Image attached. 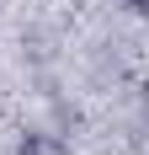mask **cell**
I'll use <instances>...</instances> for the list:
<instances>
[{"instance_id": "1", "label": "cell", "mask_w": 149, "mask_h": 155, "mask_svg": "<svg viewBox=\"0 0 149 155\" xmlns=\"http://www.w3.org/2000/svg\"><path fill=\"white\" fill-rule=\"evenodd\" d=\"M21 155H64V144L48 139V134H27L21 139Z\"/></svg>"}, {"instance_id": "2", "label": "cell", "mask_w": 149, "mask_h": 155, "mask_svg": "<svg viewBox=\"0 0 149 155\" xmlns=\"http://www.w3.org/2000/svg\"><path fill=\"white\" fill-rule=\"evenodd\" d=\"M128 11H138V16H149V0H122Z\"/></svg>"}]
</instances>
